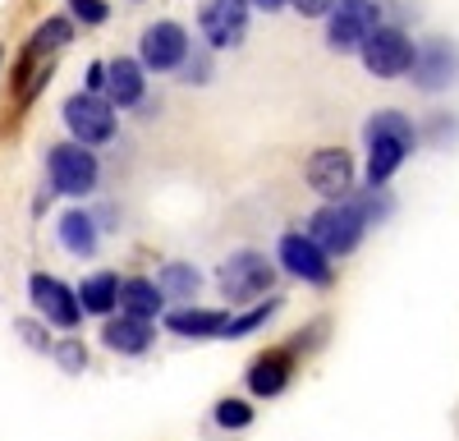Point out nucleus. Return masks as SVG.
<instances>
[{"instance_id": "nucleus-1", "label": "nucleus", "mask_w": 459, "mask_h": 441, "mask_svg": "<svg viewBox=\"0 0 459 441\" xmlns=\"http://www.w3.org/2000/svg\"><path fill=\"white\" fill-rule=\"evenodd\" d=\"M363 138H368V189H386V179L413 152L418 129H413L409 116H400V110H377L363 125Z\"/></svg>"}, {"instance_id": "nucleus-2", "label": "nucleus", "mask_w": 459, "mask_h": 441, "mask_svg": "<svg viewBox=\"0 0 459 441\" xmlns=\"http://www.w3.org/2000/svg\"><path fill=\"white\" fill-rule=\"evenodd\" d=\"M368 235V216L359 212L354 198H344V203H326L322 212H313L308 220V239L326 253V257H350Z\"/></svg>"}, {"instance_id": "nucleus-3", "label": "nucleus", "mask_w": 459, "mask_h": 441, "mask_svg": "<svg viewBox=\"0 0 459 441\" xmlns=\"http://www.w3.org/2000/svg\"><path fill=\"white\" fill-rule=\"evenodd\" d=\"M216 285H221V294L230 304H248V299H262V294L276 285V267H272L266 253L239 248V253H230L225 263L216 267Z\"/></svg>"}, {"instance_id": "nucleus-4", "label": "nucleus", "mask_w": 459, "mask_h": 441, "mask_svg": "<svg viewBox=\"0 0 459 441\" xmlns=\"http://www.w3.org/2000/svg\"><path fill=\"white\" fill-rule=\"evenodd\" d=\"M47 175H51V189L69 198H88L101 184V166L92 157V147L83 143H56L47 152Z\"/></svg>"}, {"instance_id": "nucleus-5", "label": "nucleus", "mask_w": 459, "mask_h": 441, "mask_svg": "<svg viewBox=\"0 0 459 441\" xmlns=\"http://www.w3.org/2000/svg\"><path fill=\"white\" fill-rule=\"evenodd\" d=\"M377 28H381L377 0H335L326 14V47L331 51H359Z\"/></svg>"}, {"instance_id": "nucleus-6", "label": "nucleus", "mask_w": 459, "mask_h": 441, "mask_svg": "<svg viewBox=\"0 0 459 441\" xmlns=\"http://www.w3.org/2000/svg\"><path fill=\"white\" fill-rule=\"evenodd\" d=\"M65 125L74 134V143L83 147H101L115 138V106L97 92H74L65 101Z\"/></svg>"}, {"instance_id": "nucleus-7", "label": "nucleus", "mask_w": 459, "mask_h": 441, "mask_svg": "<svg viewBox=\"0 0 459 441\" xmlns=\"http://www.w3.org/2000/svg\"><path fill=\"white\" fill-rule=\"evenodd\" d=\"M303 179H308V189L322 194L326 203H344L354 194V157L344 152V147H322V152H313L308 166H303Z\"/></svg>"}, {"instance_id": "nucleus-8", "label": "nucleus", "mask_w": 459, "mask_h": 441, "mask_svg": "<svg viewBox=\"0 0 459 441\" xmlns=\"http://www.w3.org/2000/svg\"><path fill=\"white\" fill-rule=\"evenodd\" d=\"M359 51H363L368 74H377V79H400V74L413 69V42H409V32L404 28H391V23H381Z\"/></svg>"}, {"instance_id": "nucleus-9", "label": "nucleus", "mask_w": 459, "mask_h": 441, "mask_svg": "<svg viewBox=\"0 0 459 441\" xmlns=\"http://www.w3.org/2000/svg\"><path fill=\"white\" fill-rule=\"evenodd\" d=\"M276 253H281V267L294 276V281H303V285H331L335 281V272H331V257L303 235V230H285L281 235V244H276Z\"/></svg>"}, {"instance_id": "nucleus-10", "label": "nucleus", "mask_w": 459, "mask_h": 441, "mask_svg": "<svg viewBox=\"0 0 459 441\" xmlns=\"http://www.w3.org/2000/svg\"><path fill=\"white\" fill-rule=\"evenodd\" d=\"M28 299H32L37 313H42L51 326H60V331H74V326L83 322V308H79V299H74V290L65 281L47 276V272H32L28 276Z\"/></svg>"}, {"instance_id": "nucleus-11", "label": "nucleus", "mask_w": 459, "mask_h": 441, "mask_svg": "<svg viewBox=\"0 0 459 441\" xmlns=\"http://www.w3.org/2000/svg\"><path fill=\"white\" fill-rule=\"evenodd\" d=\"M198 23H203L207 47H216V51L239 47L248 32V0H203Z\"/></svg>"}, {"instance_id": "nucleus-12", "label": "nucleus", "mask_w": 459, "mask_h": 441, "mask_svg": "<svg viewBox=\"0 0 459 441\" xmlns=\"http://www.w3.org/2000/svg\"><path fill=\"white\" fill-rule=\"evenodd\" d=\"M188 60V32L175 23V19H161L143 32L138 42V65L143 69H157V74H170Z\"/></svg>"}, {"instance_id": "nucleus-13", "label": "nucleus", "mask_w": 459, "mask_h": 441, "mask_svg": "<svg viewBox=\"0 0 459 441\" xmlns=\"http://www.w3.org/2000/svg\"><path fill=\"white\" fill-rule=\"evenodd\" d=\"M413 83L423 88V92H441L455 83V74H459V51L446 42V37H437V42H428L423 51H413Z\"/></svg>"}, {"instance_id": "nucleus-14", "label": "nucleus", "mask_w": 459, "mask_h": 441, "mask_svg": "<svg viewBox=\"0 0 459 441\" xmlns=\"http://www.w3.org/2000/svg\"><path fill=\"white\" fill-rule=\"evenodd\" d=\"M101 341H106V350L125 354V359H143L157 345V326L143 322V317H115V322L101 326Z\"/></svg>"}, {"instance_id": "nucleus-15", "label": "nucleus", "mask_w": 459, "mask_h": 441, "mask_svg": "<svg viewBox=\"0 0 459 441\" xmlns=\"http://www.w3.org/2000/svg\"><path fill=\"white\" fill-rule=\"evenodd\" d=\"M56 235H60V248H65V253H74V257H92V253H97V244H101V226H97V216H92V212H83V207L60 212Z\"/></svg>"}, {"instance_id": "nucleus-16", "label": "nucleus", "mask_w": 459, "mask_h": 441, "mask_svg": "<svg viewBox=\"0 0 459 441\" xmlns=\"http://www.w3.org/2000/svg\"><path fill=\"white\" fill-rule=\"evenodd\" d=\"M290 377H294V359L285 354V350H272V354H262L253 368H248V391L253 395H262V400H276L285 386H290Z\"/></svg>"}, {"instance_id": "nucleus-17", "label": "nucleus", "mask_w": 459, "mask_h": 441, "mask_svg": "<svg viewBox=\"0 0 459 441\" xmlns=\"http://www.w3.org/2000/svg\"><path fill=\"white\" fill-rule=\"evenodd\" d=\"M147 92V79H143V65L120 56V60H110L106 65V101L110 106H138Z\"/></svg>"}, {"instance_id": "nucleus-18", "label": "nucleus", "mask_w": 459, "mask_h": 441, "mask_svg": "<svg viewBox=\"0 0 459 441\" xmlns=\"http://www.w3.org/2000/svg\"><path fill=\"white\" fill-rule=\"evenodd\" d=\"M74 299H79V308L92 313V317H110L115 308H120V276H115V272H92L79 285Z\"/></svg>"}, {"instance_id": "nucleus-19", "label": "nucleus", "mask_w": 459, "mask_h": 441, "mask_svg": "<svg viewBox=\"0 0 459 441\" xmlns=\"http://www.w3.org/2000/svg\"><path fill=\"white\" fill-rule=\"evenodd\" d=\"M161 304H166V294L157 290V281H147V276H129V281H120V313L125 317H143V322H152L161 313Z\"/></svg>"}, {"instance_id": "nucleus-20", "label": "nucleus", "mask_w": 459, "mask_h": 441, "mask_svg": "<svg viewBox=\"0 0 459 441\" xmlns=\"http://www.w3.org/2000/svg\"><path fill=\"white\" fill-rule=\"evenodd\" d=\"M225 322H230V313H216V308H175L166 317V326L175 331V336H194V341L225 336Z\"/></svg>"}, {"instance_id": "nucleus-21", "label": "nucleus", "mask_w": 459, "mask_h": 441, "mask_svg": "<svg viewBox=\"0 0 459 441\" xmlns=\"http://www.w3.org/2000/svg\"><path fill=\"white\" fill-rule=\"evenodd\" d=\"M157 290L170 294V299H194V294L203 290V272L194 263H166L157 272Z\"/></svg>"}, {"instance_id": "nucleus-22", "label": "nucleus", "mask_w": 459, "mask_h": 441, "mask_svg": "<svg viewBox=\"0 0 459 441\" xmlns=\"http://www.w3.org/2000/svg\"><path fill=\"white\" fill-rule=\"evenodd\" d=\"M276 308H281V299H266V304L248 308L244 317H230V322H225V341H239V336H253V331H257L262 322H272V317H276Z\"/></svg>"}, {"instance_id": "nucleus-23", "label": "nucleus", "mask_w": 459, "mask_h": 441, "mask_svg": "<svg viewBox=\"0 0 459 441\" xmlns=\"http://www.w3.org/2000/svg\"><path fill=\"white\" fill-rule=\"evenodd\" d=\"M69 37H74L69 19H47L42 28L32 32V42H28V47H32V51H42V56H56V51L69 42Z\"/></svg>"}, {"instance_id": "nucleus-24", "label": "nucleus", "mask_w": 459, "mask_h": 441, "mask_svg": "<svg viewBox=\"0 0 459 441\" xmlns=\"http://www.w3.org/2000/svg\"><path fill=\"white\" fill-rule=\"evenodd\" d=\"M212 419H216V428H225V432H239V428L253 423V404H244V400H221L216 410H212Z\"/></svg>"}, {"instance_id": "nucleus-25", "label": "nucleus", "mask_w": 459, "mask_h": 441, "mask_svg": "<svg viewBox=\"0 0 459 441\" xmlns=\"http://www.w3.org/2000/svg\"><path fill=\"white\" fill-rule=\"evenodd\" d=\"M14 331H19V341H23L28 350H37V354H51V336H47V326L37 322V317H19V322H14Z\"/></svg>"}, {"instance_id": "nucleus-26", "label": "nucleus", "mask_w": 459, "mask_h": 441, "mask_svg": "<svg viewBox=\"0 0 459 441\" xmlns=\"http://www.w3.org/2000/svg\"><path fill=\"white\" fill-rule=\"evenodd\" d=\"M51 354L65 373H83L88 368V345H79V341H60V345H51Z\"/></svg>"}, {"instance_id": "nucleus-27", "label": "nucleus", "mask_w": 459, "mask_h": 441, "mask_svg": "<svg viewBox=\"0 0 459 441\" xmlns=\"http://www.w3.org/2000/svg\"><path fill=\"white\" fill-rule=\"evenodd\" d=\"M69 10H74V19L79 23H88V28H97V23H106V0H69Z\"/></svg>"}, {"instance_id": "nucleus-28", "label": "nucleus", "mask_w": 459, "mask_h": 441, "mask_svg": "<svg viewBox=\"0 0 459 441\" xmlns=\"http://www.w3.org/2000/svg\"><path fill=\"white\" fill-rule=\"evenodd\" d=\"M285 5H294L303 19H322V14H331L335 0H285Z\"/></svg>"}, {"instance_id": "nucleus-29", "label": "nucleus", "mask_w": 459, "mask_h": 441, "mask_svg": "<svg viewBox=\"0 0 459 441\" xmlns=\"http://www.w3.org/2000/svg\"><path fill=\"white\" fill-rule=\"evenodd\" d=\"M101 88H106V65H92V69H88V92L101 97Z\"/></svg>"}, {"instance_id": "nucleus-30", "label": "nucleus", "mask_w": 459, "mask_h": 441, "mask_svg": "<svg viewBox=\"0 0 459 441\" xmlns=\"http://www.w3.org/2000/svg\"><path fill=\"white\" fill-rule=\"evenodd\" d=\"M248 5H257V10H266V14H276V10H285V0H248Z\"/></svg>"}, {"instance_id": "nucleus-31", "label": "nucleus", "mask_w": 459, "mask_h": 441, "mask_svg": "<svg viewBox=\"0 0 459 441\" xmlns=\"http://www.w3.org/2000/svg\"><path fill=\"white\" fill-rule=\"evenodd\" d=\"M0 60H5V51H0Z\"/></svg>"}]
</instances>
